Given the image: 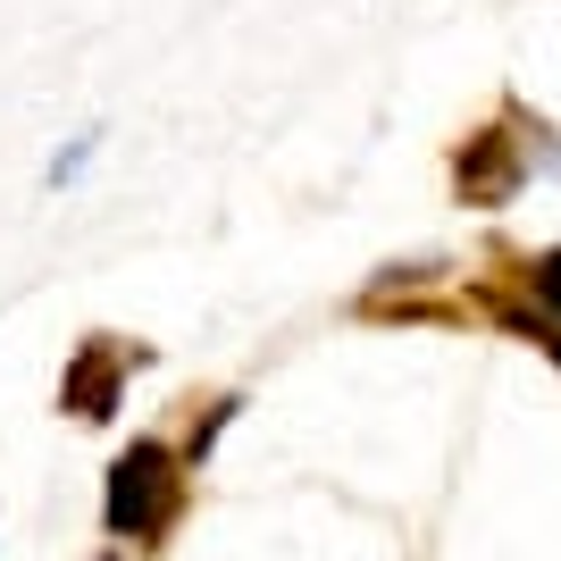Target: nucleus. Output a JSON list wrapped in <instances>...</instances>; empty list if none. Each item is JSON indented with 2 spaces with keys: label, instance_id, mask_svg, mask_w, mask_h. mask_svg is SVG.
I'll use <instances>...</instances> for the list:
<instances>
[{
  "label": "nucleus",
  "instance_id": "1",
  "mask_svg": "<svg viewBox=\"0 0 561 561\" xmlns=\"http://www.w3.org/2000/svg\"><path fill=\"white\" fill-rule=\"evenodd\" d=\"M176 486H185V461L168 445H151V436H135V445L110 461L101 528H110V537H135V545H160L168 519H176Z\"/></svg>",
  "mask_w": 561,
  "mask_h": 561
},
{
  "label": "nucleus",
  "instance_id": "2",
  "mask_svg": "<svg viewBox=\"0 0 561 561\" xmlns=\"http://www.w3.org/2000/svg\"><path fill=\"white\" fill-rule=\"evenodd\" d=\"M453 185H461V202H478V210L512 202V193H519V142H512V126H478V135L453 151Z\"/></svg>",
  "mask_w": 561,
  "mask_h": 561
},
{
  "label": "nucleus",
  "instance_id": "3",
  "mask_svg": "<svg viewBox=\"0 0 561 561\" xmlns=\"http://www.w3.org/2000/svg\"><path fill=\"white\" fill-rule=\"evenodd\" d=\"M151 352L142 344H117V335H93V344H76V360H68V386H59V402H68L84 427H101L110 420V369H142Z\"/></svg>",
  "mask_w": 561,
  "mask_h": 561
},
{
  "label": "nucleus",
  "instance_id": "4",
  "mask_svg": "<svg viewBox=\"0 0 561 561\" xmlns=\"http://www.w3.org/2000/svg\"><path fill=\"white\" fill-rule=\"evenodd\" d=\"M227 420H234V394H218V411H210V420H202V427L185 436V469H202V461H210V445H218V427H227Z\"/></svg>",
  "mask_w": 561,
  "mask_h": 561
},
{
  "label": "nucleus",
  "instance_id": "5",
  "mask_svg": "<svg viewBox=\"0 0 561 561\" xmlns=\"http://www.w3.org/2000/svg\"><path fill=\"white\" fill-rule=\"evenodd\" d=\"M93 151H101V126H84V135H76L68 151L50 160V185H76V176H84V160H93Z\"/></svg>",
  "mask_w": 561,
  "mask_h": 561
},
{
  "label": "nucleus",
  "instance_id": "6",
  "mask_svg": "<svg viewBox=\"0 0 561 561\" xmlns=\"http://www.w3.org/2000/svg\"><path fill=\"white\" fill-rule=\"evenodd\" d=\"M528 285H537V302L561 319V252H537V268H528Z\"/></svg>",
  "mask_w": 561,
  "mask_h": 561
},
{
  "label": "nucleus",
  "instance_id": "7",
  "mask_svg": "<svg viewBox=\"0 0 561 561\" xmlns=\"http://www.w3.org/2000/svg\"><path fill=\"white\" fill-rule=\"evenodd\" d=\"M110 561H117V553H110Z\"/></svg>",
  "mask_w": 561,
  "mask_h": 561
}]
</instances>
